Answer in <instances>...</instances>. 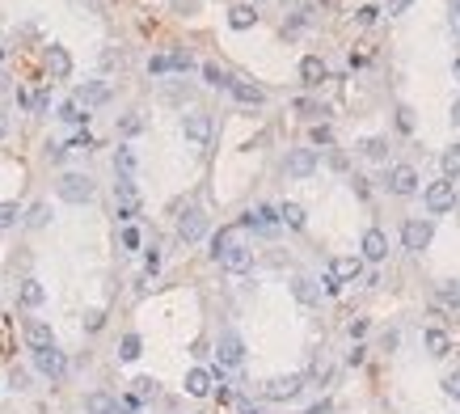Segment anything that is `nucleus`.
Here are the masks:
<instances>
[{
	"label": "nucleus",
	"mask_w": 460,
	"mask_h": 414,
	"mask_svg": "<svg viewBox=\"0 0 460 414\" xmlns=\"http://www.w3.org/2000/svg\"><path fill=\"white\" fill-rule=\"evenodd\" d=\"M431 237H435V224H431L427 216H414V220L401 224V245L414 249V254H423V249L431 245Z\"/></svg>",
	"instance_id": "nucleus-1"
},
{
	"label": "nucleus",
	"mask_w": 460,
	"mask_h": 414,
	"mask_svg": "<svg viewBox=\"0 0 460 414\" xmlns=\"http://www.w3.org/2000/svg\"><path fill=\"white\" fill-rule=\"evenodd\" d=\"M423 203H427V212L431 216H443V212H452L456 207V182H431L427 190H423Z\"/></svg>",
	"instance_id": "nucleus-2"
},
{
	"label": "nucleus",
	"mask_w": 460,
	"mask_h": 414,
	"mask_svg": "<svg viewBox=\"0 0 460 414\" xmlns=\"http://www.w3.org/2000/svg\"><path fill=\"white\" fill-rule=\"evenodd\" d=\"M56 190H60L64 203H89L93 199V178L89 174H64L56 182Z\"/></svg>",
	"instance_id": "nucleus-3"
},
{
	"label": "nucleus",
	"mask_w": 460,
	"mask_h": 414,
	"mask_svg": "<svg viewBox=\"0 0 460 414\" xmlns=\"http://www.w3.org/2000/svg\"><path fill=\"white\" fill-rule=\"evenodd\" d=\"M34 368L42 372V376H51V381H64V372H68V355L51 342V347H42V351H34Z\"/></svg>",
	"instance_id": "nucleus-4"
},
{
	"label": "nucleus",
	"mask_w": 460,
	"mask_h": 414,
	"mask_svg": "<svg viewBox=\"0 0 460 414\" xmlns=\"http://www.w3.org/2000/svg\"><path fill=\"white\" fill-rule=\"evenodd\" d=\"M300 389H304V376H300V372H291V376H271V381L262 385V397H266V401H291V397H300Z\"/></svg>",
	"instance_id": "nucleus-5"
},
{
	"label": "nucleus",
	"mask_w": 460,
	"mask_h": 414,
	"mask_svg": "<svg viewBox=\"0 0 460 414\" xmlns=\"http://www.w3.org/2000/svg\"><path fill=\"white\" fill-rule=\"evenodd\" d=\"M182 131H186V140L194 144V148H207L212 144V115H203V110H190L186 119H182Z\"/></svg>",
	"instance_id": "nucleus-6"
},
{
	"label": "nucleus",
	"mask_w": 460,
	"mask_h": 414,
	"mask_svg": "<svg viewBox=\"0 0 460 414\" xmlns=\"http://www.w3.org/2000/svg\"><path fill=\"white\" fill-rule=\"evenodd\" d=\"M216 263H220L224 271H232V275H245V271L253 267V249H249L245 241H232V245H228V249L216 258Z\"/></svg>",
	"instance_id": "nucleus-7"
},
{
	"label": "nucleus",
	"mask_w": 460,
	"mask_h": 414,
	"mask_svg": "<svg viewBox=\"0 0 460 414\" xmlns=\"http://www.w3.org/2000/svg\"><path fill=\"white\" fill-rule=\"evenodd\" d=\"M283 169H287V178H313L317 174V152L313 148H291Z\"/></svg>",
	"instance_id": "nucleus-8"
},
{
	"label": "nucleus",
	"mask_w": 460,
	"mask_h": 414,
	"mask_svg": "<svg viewBox=\"0 0 460 414\" xmlns=\"http://www.w3.org/2000/svg\"><path fill=\"white\" fill-rule=\"evenodd\" d=\"M216 355H220V364H224V368L245 364V342H241V334L224 330V334H220V342H216Z\"/></svg>",
	"instance_id": "nucleus-9"
},
{
	"label": "nucleus",
	"mask_w": 460,
	"mask_h": 414,
	"mask_svg": "<svg viewBox=\"0 0 460 414\" xmlns=\"http://www.w3.org/2000/svg\"><path fill=\"white\" fill-rule=\"evenodd\" d=\"M178 237L186 241V245H194V241H203V237H207V216H203L198 212V207H190V212L178 220Z\"/></svg>",
	"instance_id": "nucleus-10"
},
{
	"label": "nucleus",
	"mask_w": 460,
	"mask_h": 414,
	"mask_svg": "<svg viewBox=\"0 0 460 414\" xmlns=\"http://www.w3.org/2000/svg\"><path fill=\"white\" fill-rule=\"evenodd\" d=\"M72 101L80 110H89V106H101V101H110V85L106 81H85L76 93H72Z\"/></svg>",
	"instance_id": "nucleus-11"
},
{
	"label": "nucleus",
	"mask_w": 460,
	"mask_h": 414,
	"mask_svg": "<svg viewBox=\"0 0 460 414\" xmlns=\"http://www.w3.org/2000/svg\"><path fill=\"white\" fill-rule=\"evenodd\" d=\"M389 190L393 194H414L418 190V169L414 165H393L389 169Z\"/></svg>",
	"instance_id": "nucleus-12"
},
{
	"label": "nucleus",
	"mask_w": 460,
	"mask_h": 414,
	"mask_svg": "<svg viewBox=\"0 0 460 414\" xmlns=\"http://www.w3.org/2000/svg\"><path fill=\"white\" fill-rule=\"evenodd\" d=\"M216 376H220V368L212 372V368H190L186 372V393L190 397H207L212 389H216Z\"/></svg>",
	"instance_id": "nucleus-13"
},
{
	"label": "nucleus",
	"mask_w": 460,
	"mask_h": 414,
	"mask_svg": "<svg viewBox=\"0 0 460 414\" xmlns=\"http://www.w3.org/2000/svg\"><path fill=\"white\" fill-rule=\"evenodd\" d=\"M330 275L338 279V283H355L364 275V258H355V254H346V258H334L330 263Z\"/></svg>",
	"instance_id": "nucleus-14"
},
{
	"label": "nucleus",
	"mask_w": 460,
	"mask_h": 414,
	"mask_svg": "<svg viewBox=\"0 0 460 414\" xmlns=\"http://www.w3.org/2000/svg\"><path fill=\"white\" fill-rule=\"evenodd\" d=\"M114 194H119V203H123V207H119V216L131 220V216H135V207H139V190H135V182H131V178H119V182H114Z\"/></svg>",
	"instance_id": "nucleus-15"
},
{
	"label": "nucleus",
	"mask_w": 460,
	"mask_h": 414,
	"mask_svg": "<svg viewBox=\"0 0 460 414\" xmlns=\"http://www.w3.org/2000/svg\"><path fill=\"white\" fill-rule=\"evenodd\" d=\"M364 258H368V263H384V258H389V237L380 229L364 233Z\"/></svg>",
	"instance_id": "nucleus-16"
},
{
	"label": "nucleus",
	"mask_w": 460,
	"mask_h": 414,
	"mask_svg": "<svg viewBox=\"0 0 460 414\" xmlns=\"http://www.w3.org/2000/svg\"><path fill=\"white\" fill-rule=\"evenodd\" d=\"M228 89H232V97H237V101H245V106H262V101H266V89H262V85H249V81H232Z\"/></svg>",
	"instance_id": "nucleus-17"
},
{
	"label": "nucleus",
	"mask_w": 460,
	"mask_h": 414,
	"mask_svg": "<svg viewBox=\"0 0 460 414\" xmlns=\"http://www.w3.org/2000/svg\"><path fill=\"white\" fill-rule=\"evenodd\" d=\"M46 72H51V76H60V81L72 72V56H68L64 47H46Z\"/></svg>",
	"instance_id": "nucleus-18"
},
{
	"label": "nucleus",
	"mask_w": 460,
	"mask_h": 414,
	"mask_svg": "<svg viewBox=\"0 0 460 414\" xmlns=\"http://www.w3.org/2000/svg\"><path fill=\"white\" fill-rule=\"evenodd\" d=\"M300 81L304 85H321L325 81V60L321 56H304L300 60Z\"/></svg>",
	"instance_id": "nucleus-19"
},
{
	"label": "nucleus",
	"mask_w": 460,
	"mask_h": 414,
	"mask_svg": "<svg viewBox=\"0 0 460 414\" xmlns=\"http://www.w3.org/2000/svg\"><path fill=\"white\" fill-rule=\"evenodd\" d=\"M85 414H119V401L110 393H89L85 397Z\"/></svg>",
	"instance_id": "nucleus-20"
},
{
	"label": "nucleus",
	"mask_w": 460,
	"mask_h": 414,
	"mask_svg": "<svg viewBox=\"0 0 460 414\" xmlns=\"http://www.w3.org/2000/svg\"><path fill=\"white\" fill-rule=\"evenodd\" d=\"M245 224L262 229V233H275V224H279V212H275V207H258V212H249V216H245Z\"/></svg>",
	"instance_id": "nucleus-21"
},
{
	"label": "nucleus",
	"mask_w": 460,
	"mask_h": 414,
	"mask_svg": "<svg viewBox=\"0 0 460 414\" xmlns=\"http://www.w3.org/2000/svg\"><path fill=\"white\" fill-rule=\"evenodd\" d=\"M26 342H30L34 351H42V347H51L56 338H51V326H46V322H30V326H26Z\"/></svg>",
	"instance_id": "nucleus-22"
},
{
	"label": "nucleus",
	"mask_w": 460,
	"mask_h": 414,
	"mask_svg": "<svg viewBox=\"0 0 460 414\" xmlns=\"http://www.w3.org/2000/svg\"><path fill=\"white\" fill-rule=\"evenodd\" d=\"M279 220H283L287 229H304V224H309V216H304L300 203H283V207H279Z\"/></svg>",
	"instance_id": "nucleus-23"
},
{
	"label": "nucleus",
	"mask_w": 460,
	"mask_h": 414,
	"mask_svg": "<svg viewBox=\"0 0 460 414\" xmlns=\"http://www.w3.org/2000/svg\"><path fill=\"white\" fill-rule=\"evenodd\" d=\"M291 292H296V300H300V304H317V300H321V288H317L313 279H296V283H291Z\"/></svg>",
	"instance_id": "nucleus-24"
},
{
	"label": "nucleus",
	"mask_w": 460,
	"mask_h": 414,
	"mask_svg": "<svg viewBox=\"0 0 460 414\" xmlns=\"http://www.w3.org/2000/svg\"><path fill=\"white\" fill-rule=\"evenodd\" d=\"M439 165H443V178H448V182H456V178H460V144H452V148L443 152Z\"/></svg>",
	"instance_id": "nucleus-25"
},
{
	"label": "nucleus",
	"mask_w": 460,
	"mask_h": 414,
	"mask_svg": "<svg viewBox=\"0 0 460 414\" xmlns=\"http://www.w3.org/2000/svg\"><path fill=\"white\" fill-rule=\"evenodd\" d=\"M42 300H46L42 283H38V279H26V283H22V304H26V308H38Z\"/></svg>",
	"instance_id": "nucleus-26"
},
{
	"label": "nucleus",
	"mask_w": 460,
	"mask_h": 414,
	"mask_svg": "<svg viewBox=\"0 0 460 414\" xmlns=\"http://www.w3.org/2000/svg\"><path fill=\"white\" fill-rule=\"evenodd\" d=\"M253 22H258V13H253L249 5H237V9L228 13V26H232V30H249Z\"/></svg>",
	"instance_id": "nucleus-27"
},
{
	"label": "nucleus",
	"mask_w": 460,
	"mask_h": 414,
	"mask_svg": "<svg viewBox=\"0 0 460 414\" xmlns=\"http://www.w3.org/2000/svg\"><path fill=\"white\" fill-rule=\"evenodd\" d=\"M131 397H135V401L157 397V381H152V376H135V381H131Z\"/></svg>",
	"instance_id": "nucleus-28"
},
{
	"label": "nucleus",
	"mask_w": 460,
	"mask_h": 414,
	"mask_svg": "<svg viewBox=\"0 0 460 414\" xmlns=\"http://www.w3.org/2000/svg\"><path fill=\"white\" fill-rule=\"evenodd\" d=\"M114 169H119V178H131V174H135V152H131V148H119V152H114Z\"/></svg>",
	"instance_id": "nucleus-29"
},
{
	"label": "nucleus",
	"mask_w": 460,
	"mask_h": 414,
	"mask_svg": "<svg viewBox=\"0 0 460 414\" xmlns=\"http://www.w3.org/2000/svg\"><path fill=\"white\" fill-rule=\"evenodd\" d=\"M203 81H207L212 89H228L232 81H228V72L224 68H216V64H203Z\"/></svg>",
	"instance_id": "nucleus-30"
},
{
	"label": "nucleus",
	"mask_w": 460,
	"mask_h": 414,
	"mask_svg": "<svg viewBox=\"0 0 460 414\" xmlns=\"http://www.w3.org/2000/svg\"><path fill=\"white\" fill-rule=\"evenodd\" d=\"M139 355H144L139 334H127V338H123V347H119V359H127V364H131V359H139Z\"/></svg>",
	"instance_id": "nucleus-31"
},
{
	"label": "nucleus",
	"mask_w": 460,
	"mask_h": 414,
	"mask_svg": "<svg viewBox=\"0 0 460 414\" xmlns=\"http://www.w3.org/2000/svg\"><path fill=\"white\" fill-rule=\"evenodd\" d=\"M359 148H364V157H372V161H384V157H389V144H384L380 135H372V140H364Z\"/></svg>",
	"instance_id": "nucleus-32"
},
{
	"label": "nucleus",
	"mask_w": 460,
	"mask_h": 414,
	"mask_svg": "<svg viewBox=\"0 0 460 414\" xmlns=\"http://www.w3.org/2000/svg\"><path fill=\"white\" fill-rule=\"evenodd\" d=\"M232 241H237V229H220V233L212 237V258H220V254H224Z\"/></svg>",
	"instance_id": "nucleus-33"
},
{
	"label": "nucleus",
	"mask_w": 460,
	"mask_h": 414,
	"mask_svg": "<svg viewBox=\"0 0 460 414\" xmlns=\"http://www.w3.org/2000/svg\"><path fill=\"white\" fill-rule=\"evenodd\" d=\"M448 347H452V342H448L443 330H427V351H431V355H448Z\"/></svg>",
	"instance_id": "nucleus-34"
},
{
	"label": "nucleus",
	"mask_w": 460,
	"mask_h": 414,
	"mask_svg": "<svg viewBox=\"0 0 460 414\" xmlns=\"http://www.w3.org/2000/svg\"><path fill=\"white\" fill-rule=\"evenodd\" d=\"M46 220H51V207H46V203H34L30 212H26V224H30V229H42Z\"/></svg>",
	"instance_id": "nucleus-35"
},
{
	"label": "nucleus",
	"mask_w": 460,
	"mask_h": 414,
	"mask_svg": "<svg viewBox=\"0 0 460 414\" xmlns=\"http://www.w3.org/2000/svg\"><path fill=\"white\" fill-rule=\"evenodd\" d=\"M60 119H64V123H85V119H89V110H80V106H76V101L68 97V101H64V106H60Z\"/></svg>",
	"instance_id": "nucleus-36"
},
{
	"label": "nucleus",
	"mask_w": 460,
	"mask_h": 414,
	"mask_svg": "<svg viewBox=\"0 0 460 414\" xmlns=\"http://www.w3.org/2000/svg\"><path fill=\"white\" fill-rule=\"evenodd\" d=\"M22 220V207L17 203H0V229H13Z\"/></svg>",
	"instance_id": "nucleus-37"
},
{
	"label": "nucleus",
	"mask_w": 460,
	"mask_h": 414,
	"mask_svg": "<svg viewBox=\"0 0 460 414\" xmlns=\"http://www.w3.org/2000/svg\"><path fill=\"white\" fill-rule=\"evenodd\" d=\"M190 68H194L190 51H173V56H169V72H190Z\"/></svg>",
	"instance_id": "nucleus-38"
},
{
	"label": "nucleus",
	"mask_w": 460,
	"mask_h": 414,
	"mask_svg": "<svg viewBox=\"0 0 460 414\" xmlns=\"http://www.w3.org/2000/svg\"><path fill=\"white\" fill-rule=\"evenodd\" d=\"M397 127L401 131H414V110L410 106H397Z\"/></svg>",
	"instance_id": "nucleus-39"
},
{
	"label": "nucleus",
	"mask_w": 460,
	"mask_h": 414,
	"mask_svg": "<svg viewBox=\"0 0 460 414\" xmlns=\"http://www.w3.org/2000/svg\"><path fill=\"white\" fill-rule=\"evenodd\" d=\"M439 296H443L448 304H456V308H460V283H443V288H439Z\"/></svg>",
	"instance_id": "nucleus-40"
},
{
	"label": "nucleus",
	"mask_w": 460,
	"mask_h": 414,
	"mask_svg": "<svg viewBox=\"0 0 460 414\" xmlns=\"http://www.w3.org/2000/svg\"><path fill=\"white\" fill-rule=\"evenodd\" d=\"M148 72H152V76L169 72V56H152V60H148Z\"/></svg>",
	"instance_id": "nucleus-41"
},
{
	"label": "nucleus",
	"mask_w": 460,
	"mask_h": 414,
	"mask_svg": "<svg viewBox=\"0 0 460 414\" xmlns=\"http://www.w3.org/2000/svg\"><path fill=\"white\" fill-rule=\"evenodd\" d=\"M355 17H359V26H372V22L380 17V9H376V5H364V9L355 13Z\"/></svg>",
	"instance_id": "nucleus-42"
},
{
	"label": "nucleus",
	"mask_w": 460,
	"mask_h": 414,
	"mask_svg": "<svg viewBox=\"0 0 460 414\" xmlns=\"http://www.w3.org/2000/svg\"><path fill=\"white\" fill-rule=\"evenodd\" d=\"M313 144H334V131H330L325 123H317V127H313Z\"/></svg>",
	"instance_id": "nucleus-43"
},
{
	"label": "nucleus",
	"mask_w": 460,
	"mask_h": 414,
	"mask_svg": "<svg viewBox=\"0 0 460 414\" xmlns=\"http://www.w3.org/2000/svg\"><path fill=\"white\" fill-rule=\"evenodd\" d=\"M101 322H106V313H101V308H93V313H85V330H101Z\"/></svg>",
	"instance_id": "nucleus-44"
},
{
	"label": "nucleus",
	"mask_w": 460,
	"mask_h": 414,
	"mask_svg": "<svg viewBox=\"0 0 460 414\" xmlns=\"http://www.w3.org/2000/svg\"><path fill=\"white\" fill-rule=\"evenodd\" d=\"M139 127H144V123H139V119H135V115H127V119H123V123H119V131H123V135H135V131H139Z\"/></svg>",
	"instance_id": "nucleus-45"
},
{
	"label": "nucleus",
	"mask_w": 460,
	"mask_h": 414,
	"mask_svg": "<svg viewBox=\"0 0 460 414\" xmlns=\"http://www.w3.org/2000/svg\"><path fill=\"white\" fill-rule=\"evenodd\" d=\"M123 245H127V249H139V229L127 224V229H123Z\"/></svg>",
	"instance_id": "nucleus-46"
},
{
	"label": "nucleus",
	"mask_w": 460,
	"mask_h": 414,
	"mask_svg": "<svg viewBox=\"0 0 460 414\" xmlns=\"http://www.w3.org/2000/svg\"><path fill=\"white\" fill-rule=\"evenodd\" d=\"M30 106H34V110H38V115H42V110H46V106H51V93H34V97H30Z\"/></svg>",
	"instance_id": "nucleus-47"
},
{
	"label": "nucleus",
	"mask_w": 460,
	"mask_h": 414,
	"mask_svg": "<svg viewBox=\"0 0 460 414\" xmlns=\"http://www.w3.org/2000/svg\"><path fill=\"white\" fill-rule=\"evenodd\" d=\"M346 330H350V338H364V334H368V322H364V317H355Z\"/></svg>",
	"instance_id": "nucleus-48"
},
{
	"label": "nucleus",
	"mask_w": 460,
	"mask_h": 414,
	"mask_svg": "<svg viewBox=\"0 0 460 414\" xmlns=\"http://www.w3.org/2000/svg\"><path fill=\"white\" fill-rule=\"evenodd\" d=\"M173 9H178V13H194V9H198V0H173Z\"/></svg>",
	"instance_id": "nucleus-49"
},
{
	"label": "nucleus",
	"mask_w": 460,
	"mask_h": 414,
	"mask_svg": "<svg viewBox=\"0 0 460 414\" xmlns=\"http://www.w3.org/2000/svg\"><path fill=\"white\" fill-rule=\"evenodd\" d=\"M443 389H448V393L460 401V376H448V381H443Z\"/></svg>",
	"instance_id": "nucleus-50"
},
{
	"label": "nucleus",
	"mask_w": 460,
	"mask_h": 414,
	"mask_svg": "<svg viewBox=\"0 0 460 414\" xmlns=\"http://www.w3.org/2000/svg\"><path fill=\"white\" fill-rule=\"evenodd\" d=\"M405 9H410V0H389V13H393V17L405 13Z\"/></svg>",
	"instance_id": "nucleus-51"
},
{
	"label": "nucleus",
	"mask_w": 460,
	"mask_h": 414,
	"mask_svg": "<svg viewBox=\"0 0 460 414\" xmlns=\"http://www.w3.org/2000/svg\"><path fill=\"white\" fill-rule=\"evenodd\" d=\"M304 414H330V401H317V406H309Z\"/></svg>",
	"instance_id": "nucleus-52"
},
{
	"label": "nucleus",
	"mask_w": 460,
	"mask_h": 414,
	"mask_svg": "<svg viewBox=\"0 0 460 414\" xmlns=\"http://www.w3.org/2000/svg\"><path fill=\"white\" fill-rule=\"evenodd\" d=\"M5 131H9V115L0 110V140H5Z\"/></svg>",
	"instance_id": "nucleus-53"
},
{
	"label": "nucleus",
	"mask_w": 460,
	"mask_h": 414,
	"mask_svg": "<svg viewBox=\"0 0 460 414\" xmlns=\"http://www.w3.org/2000/svg\"><path fill=\"white\" fill-rule=\"evenodd\" d=\"M452 123L460 127V97H456V106H452Z\"/></svg>",
	"instance_id": "nucleus-54"
},
{
	"label": "nucleus",
	"mask_w": 460,
	"mask_h": 414,
	"mask_svg": "<svg viewBox=\"0 0 460 414\" xmlns=\"http://www.w3.org/2000/svg\"><path fill=\"white\" fill-rule=\"evenodd\" d=\"M452 13H456V22H460V0H456V5H452Z\"/></svg>",
	"instance_id": "nucleus-55"
},
{
	"label": "nucleus",
	"mask_w": 460,
	"mask_h": 414,
	"mask_svg": "<svg viewBox=\"0 0 460 414\" xmlns=\"http://www.w3.org/2000/svg\"><path fill=\"white\" fill-rule=\"evenodd\" d=\"M456 76H460V56H456Z\"/></svg>",
	"instance_id": "nucleus-56"
},
{
	"label": "nucleus",
	"mask_w": 460,
	"mask_h": 414,
	"mask_svg": "<svg viewBox=\"0 0 460 414\" xmlns=\"http://www.w3.org/2000/svg\"><path fill=\"white\" fill-rule=\"evenodd\" d=\"M127 414H139V410H127Z\"/></svg>",
	"instance_id": "nucleus-57"
},
{
	"label": "nucleus",
	"mask_w": 460,
	"mask_h": 414,
	"mask_svg": "<svg viewBox=\"0 0 460 414\" xmlns=\"http://www.w3.org/2000/svg\"><path fill=\"white\" fill-rule=\"evenodd\" d=\"M0 56H5V47H0Z\"/></svg>",
	"instance_id": "nucleus-58"
}]
</instances>
